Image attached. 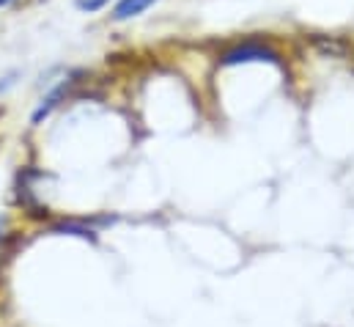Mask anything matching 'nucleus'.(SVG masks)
Listing matches in <instances>:
<instances>
[{
	"label": "nucleus",
	"instance_id": "39448f33",
	"mask_svg": "<svg viewBox=\"0 0 354 327\" xmlns=\"http://www.w3.org/2000/svg\"><path fill=\"white\" fill-rule=\"evenodd\" d=\"M110 0H75V6L80 8V11H99V8H104Z\"/></svg>",
	"mask_w": 354,
	"mask_h": 327
},
{
	"label": "nucleus",
	"instance_id": "f03ea898",
	"mask_svg": "<svg viewBox=\"0 0 354 327\" xmlns=\"http://www.w3.org/2000/svg\"><path fill=\"white\" fill-rule=\"evenodd\" d=\"M66 88H69V82H61L55 91H50V94L41 99V105H39V107H36V113H33V124H41V121H44V118L58 107V102L66 96Z\"/></svg>",
	"mask_w": 354,
	"mask_h": 327
},
{
	"label": "nucleus",
	"instance_id": "20e7f679",
	"mask_svg": "<svg viewBox=\"0 0 354 327\" xmlns=\"http://www.w3.org/2000/svg\"><path fill=\"white\" fill-rule=\"evenodd\" d=\"M313 47L322 53V55H330V58H341L346 53V44L335 36H313Z\"/></svg>",
	"mask_w": 354,
	"mask_h": 327
},
{
	"label": "nucleus",
	"instance_id": "423d86ee",
	"mask_svg": "<svg viewBox=\"0 0 354 327\" xmlns=\"http://www.w3.org/2000/svg\"><path fill=\"white\" fill-rule=\"evenodd\" d=\"M11 3H14V0H0V8H3V6H11Z\"/></svg>",
	"mask_w": 354,
	"mask_h": 327
},
{
	"label": "nucleus",
	"instance_id": "f257e3e1",
	"mask_svg": "<svg viewBox=\"0 0 354 327\" xmlns=\"http://www.w3.org/2000/svg\"><path fill=\"white\" fill-rule=\"evenodd\" d=\"M250 61H269V64H280L277 53H274V50H269V47H264V44H242V47H236V50L225 53V58H223V64H225V67L250 64Z\"/></svg>",
	"mask_w": 354,
	"mask_h": 327
},
{
	"label": "nucleus",
	"instance_id": "7ed1b4c3",
	"mask_svg": "<svg viewBox=\"0 0 354 327\" xmlns=\"http://www.w3.org/2000/svg\"><path fill=\"white\" fill-rule=\"evenodd\" d=\"M157 0H118V6L113 8V19L115 22H127L138 14H143L149 6H154Z\"/></svg>",
	"mask_w": 354,
	"mask_h": 327
},
{
	"label": "nucleus",
	"instance_id": "0eeeda50",
	"mask_svg": "<svg viewBox=\"0 0 354 327\" xmlns=\"http://www.w3.org/2000/svg\"><path fill=\"white\" fill-rule=\"evenodd\" d=\"M3 226H6V223H3V218H0V237H3Z\"/></svg>",
	"mask_w": 354,
	"mask_h": 327
}]
</instances>
